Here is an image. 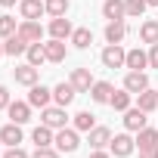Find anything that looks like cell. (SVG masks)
Here are the masks:
<instances>
[{"label": "cell", "mask_w": 158, "mask_h": 158, "mask_svg": "<svg viewBox=\"0 0 158 158\" xmlns=\"http://www.w3.org/2000/svg\"><path fill=\"white\" fill-rule=\"evenodd\" d=\"M87 158H112V155H109V152H106V149H93V152H90V155H87Z\"/></svg>", "instance_id": "74e56055"}, {"label": "cell", "mask_w": 158, "mask_h": 158, "mask_svg": "<svg viewBox=\"0 0 158 158\" xmlns=\"http://www.w3.org/2000/svg\"><path fill=\"white\" fill-rule=\"evenodd\" d=\"M31 139H34V146H37V149H44V146H53L56 133H53V127L40 124V127H34V130H31Z\"/></svg>", "instance_id": "44dd1931"}, {"label": "cell", "mask_w": 158, "mask_h": 158, "mask_svg": "<svg viewBox=\"0 0 158 158\" xmlns=\"http://www.w3.org/2000/svg\"><path fill=\"white\" fill-rule=\"evenodd\" d=\"M16 34H22L28 44H37L40 37H44V28H40V22H34V19H22L19 22V31Z\"/></svg>", "instance_id": "8992f818"}, {"label": "cell", "mask_w": 158, "mask_h": 158, "mask_svg": "<svg viewBox=\"0 0 158 158\" xmlns=\"http://www.w3.org/2000/svg\"><path fill=\"white\" fill-rule=\"evenodd\" d=\"M68 40H71V44H74L77 50H87V47L93 44V34H90V28H74Z\"/></svg>", "instance_id": "83f0119b"}, {"label": "cell", "mask_w": 158, "mask_h": 158, "mask_svg": "<svg viewBox=\"0 0 158 158\" xmlns=\"http://www.w3.org/2000/svg\"><path fill=\"white\" fill-rule=\"evenodd\" d=\"M74 96H77V90L71 87V81H68V84L62 81V84H56V87H53V99H56V106H62V109H65V106H71V102H74Z\"/></svg>", "instance_id": "30bf717a"}, {"label": "cell", "mask_w": 158, "mask_h": 158, "mask_svg": "<svg viewBox=\"0 0 158 158\" xmlns=\"http://www.w3.org/2000/svg\"><path fill=\"white\" fill-rule=\"evenodd\" d=\"M124 34H127L124 19H121V22H109V25H106V40H109V44H121V40H124Z\"/></svg>", "instance_id": "484cf974"}, {"label": "cell", "mask_w": 158, "mask_h": 158, "mask_svg": "<svg viewBox=\"0 0 158 158\" xmlns=\"http://www.w3.org/2000/svg\"><path fill=\"white\" fill-rule=\"evenodd\" d=\"M44 53H47V62H62L65 59V40H56V37H50L47 44H44Z\"/></svg>", "instance_id": "2e32d148"}, {"label": "cell", "mask_w": 158, "mask_h": 158, "mask_svg": "<svg viewBox=\"0 0 158 158\" xmlns=\"http://www.w3.org/2000/svg\"><path fill=\"white\" fill-rule=\"evenodd\" d=\"M19 13H22V19H40L44 13H47V6H44V0H19Z\"/></svg>", "instance_id": "7c38bea8"}, {"label": "cell", "mask_w": 158, "mask_h": 158, "mask_svg": "<svg viewBox=\"0 0 158 158\" xmlns=\"http://www.w3.org/2000/svg\"><path fill=\"white\" fill-rule=\"evenodd\" d=\"M133 149H136V139H133L130 133H115L112 143H109V152H112L115 158H127Z\"/></svg>", "instance_id": "6da1fadb"}, {"label": "cell", "mask_w": 158, "mask_h": 158, "mask_svg": "<svg viewBox=\"0 0 158 158\" xmlns=\"http://www.w3.org/2000/svg\"><path fill=\"white\" fill-rule=\"evenodd\" d=\"M71 22L65 19V16H56V19H50V37H56V40H68L71 37Z\"/></svg>", "instance_id": "9c48e42d"}, {"label": "cell", "mask_w": 158, "mask_h": 158, "mask_svg": "<svg viewBox=\"0 0 158 158\" xmlns=\"http://www.w3.org/2000/svg\"><path fill=\"white\" fill-rule=\"evenodd\" d=\"M6 112H10V118H13L16 124H28V121H31V102H19V99H16V102H10Z\"/></svg>", "instance_id": "e0dca14e"}, {"label": "cell", "mask_w": 158, "mask_h": 158, "mask_svg": "<svg viewBox=\"0 0 158 158\" xmlns=\"http://www.w3.org/2000/svg\"><path fill=\"white\" fill-rule=\"evenodd\" d=\"M56 149L59 152H77V146H81V139H77V130L74 127H62V130H56Z\"/></svg>", "instance_id": "7a4b0ae2"}, {"label": "cell", "mask_w": 158, "mask_h": 158, "mask_svg": "<svg viewBox=\"0 0 158 158\" xmlns=\"http://www.w3.org/2000/svg\"><path fill=\"white\" fill-rule=\"evenodd\" d=\"M136 106H139L143 112H155V109H158V90L146 87L143 93H136Z\"/></svg>", "instance_id": "7402d4cb"}, {"label": "cell", "mask_w": 158, "mask_h": 158, "mask_svg": "<svg viewBox=\"0 0 158 158\" xmlns=\"http://www.w3.org/2000/svg\"><path fill=\"white\" fill-rule=\"evenodd\" d=\"M31 93H28V102H31V109H47L50 106V99H53V90L50 87H44V84H34V87H28Z\"/></svg>", "instance_id": "5b68a950"}, {"label": "cell", "mask_w": 158, "mask_h": 158, "mask_svg": "<svg viewBox=\"0 0 158 158\" xmlns=\"http://www.w3.org/2000/svg\"><path fill=\"white\" fill-rule=\"evenodd\" d=\"M10 102H13V99H10V90L0 87V109H10Z\"/></svg>", "instance_id": "8d00e7d4"}, {"label": "cell", "mask_w": 158, "mask_h": 158, "mask_svg": "<svg viewBox=\"0 0 158 158\" xmlns=\"http://www.w3.org/2000/svg\"><path fill=\"white\" fill-rule=\"evenodd\" d=\"M65 121H68V115H65L62 106H47L44 115H40V124H47V127H53V130H62Z\"/></svg>", "instance_id": "3957f363"}, {"label": "cell", "mask_w": 158, "mask_h": 158, "mask_svg": "<svg viewBox=\"0 0 158 158\" xmlns=\"http://www.w3.org/2000/svg\"><path fill=\"white\" fill-rule=\"evenodd\" d=\"M124 65H127L130 71H143V68L149 65V53H143V50L136 47V50H130V53H127V62H124Z\"/></svg>", "instance_id": "cb8c5ba5"}, {"label": "cell", "mask_w": 158, "mask_h": 158, "mask_svg": "<svg viewBox=\"0 0 158 158\" xmlns=\"http://www.w3.org/2000/svg\"><path fill=\"white\" fill-rule=\"evenodd\" d=\"M149 68H158V44L149 47Z\"/></svg>", "instance_id": "d590c367"}, {"label": "cell", "mask_w": 158, "mask_h": 158, "mask_svg": "<svg viewBox=\"0 0 158 158\" xmlns=\"http://www.w3.org/2000/svg\"><path fill=\"white\" fill-rule=\"evenodd\" d=\"M93 84H96V81H93V74H90L87 68H74V71H71V87H74L77 93H90Z\"/></svg>", "instance_id": "ba28073f"}, {"label": "cell", "mask_w": 158, "mask_h": 158, "mask_svg": "<svg viewBox=\"0 0 158 158\" xmlns=\"http://www.w3.org/2000/svg\"><path fill=\"white\" fill-rule=\"evenodd\" d=\"M93 127H96V115H90V112H77V115H74V130L90 133Z\"/></svg>", "instance_id": "f1b7e54d"}, {"label": "cell", "mask_w": 158, "mask_h": 158, "mask_svg": "<svg viewBox=\"0 0 158 158\" xmlns=\"http://www.w3.org/2000/svg\"><path fill=\"white\" fill-rule=\"evenodd\" d=\"M0 143H3V146H19L22 143V124H16V121L3 124V127H0Z\"/></svg>", "instance_id": "5bb4252c"}, {"label": "cell", "mask_w": 158, "mask_h": 158, "mask_svg": "<svg viewBox=\"0 0 158 158\" xmlns=\"http://www.w3.org/2000/svg\"><path fill=\"white\" fill-rule=\"evenodd\" d=\"M44 6H47V13L56 19V16H65V13H68V0H44Z\"/></svg>", "instance_id": "d6a6232c"}, {"label": "cell", "mask_w": 158, "mask_h": 158, "mask_svg": "<svg viewBox=\"0 0 158 158\" xmlns=\"http://www.w3.org/2000/svg\"><path fill=\"white\" fill-rule=\"evenodd\" d=\"M87 143H90L93 149H106V146L112 143V130H109V127H93V130H90V139H87Z\"/></svg>", "instance_id": "d4e9b609"}, {"label": "cell", "mask_w": 158, "mask_h": 158, "mask_svg": "<svg viewBox=\"0 0 158 158\" xmlns=\"http://www.w3.org/2000/svg\"><path fill=\"white\" fill-rule=\"evenodd\" d=\"M25 56H28V62H31V65H34V68H37V65H44V62H47V53H44V44H40V40H37V44H31V47H28V53H25Z\"/></svg>", "instance_id": "f546056e"}, {"label": "cell", "mask_w": 158, "mask_h": 158, "mask_svg": "<svg viewBox=\"0 0 158 158\" xmlns=\"http://www.w3.org/2000/svg\"><path fill=\"white\" fill-rule=\"evenodd\" d=\"M99 59H102V65H106V68H121V65L127 62V53L121 50V44H109V47L102 50V56H99Z\"/></svg>", "instance_id": "277c9868"}, {"label": "cell", "mask_w": 158, "mask_h": 158, "mask_svg": "<svg viewBox=\"0 0 158 158\" xmlns=\"http://www.w3.org/2000/svg\"><path fill=\"white\" fill-rule=\"evenodd\" d=\"M3 158H31V155H28L22 146H10V149L3 152Z\"/></svg>", "instance_id": "e575fe53"}, {"label": "cell", "mask_w": 158, "mask_h": 158, "mask_svg": "<svg viewBox=\"0 0 158 158\" xmlns=\"http://www.w3.org/2000/svg\"><path fill=\"white\" fill-rule=\"evenodd\" d=\"M146 115H149V112H143L139 106H130V109L124 112V127H127V130H133V133H136V130H143V127H146Z\"/></svg>", "instance_id": "52a82bcc"}, {"label": "cell", "mask_w": 158, "mask_h": 158, "mask_svg": "<svg viewBox=\"0 0 158 158\" xmlns=\"http://www.w3.org/2000/svg\"><path fill=\"white\" fill-rule=\"evenodd\" d=\"M130 102H133V93H130V90H115L109 106H112L115 112H127V109H130Z\"/></svg>", "instance_id": "4316f807"}, {"label": "cell", "mask_w": 158, "mask_h": 158, "mask_svg": "<svg viewBox=\"0 0 158 158\" xmlns=\"http://www.w3.org/2000/svg\"><path fill=\"white\" fill-rule=\"evenodd\" d=\"M112 93H115V87H112L109 81H96V84L90 87V99H93V102H102V106L112 102Z\"/></svg>", "instance_id": "9a60e30c"}, {"label": "cell", "mask_w": 158, "mask_h": 158, "mask_svg": "<svg viewBox=\"0 0 158 158\" xmlns=\"http://www.w3.org/2000/svg\"><path fill=\"white\" fill-rule=\"evenodd\" d=\"M0 6H16V0H0Z\"/></svg>", "instance_id": "ab89813d"}, {"label": "cell", "mask_w": 158, "mask_h": 158, "mask_svg": "<svg viewBox=\"0 0 158 158\" xmlns=\"http://www.w3.org/2000/svg\"><path fill=\"white\" fill-rule=\"evenodd\" d=\"M16 31H19V25H16V19H13V16H0V40L13 37Z\"/></svg>", "instance_id": "4dcf8cb0"}, {"label": "cell", "mask_w": 158, "mask_h": 158, "mask_svg": "<svg viewBox=\"0 0 158 158\" xmlns=\"http://www.w3.org/2000/svg\"><path fill=\"white\" fill-rule=\"evenodd\" d=\"M13 77H16V84H22V87H34L37 84V68L31 62H25V65H19L13 71Z\"/></svg>", "instance_id": "4fadbf2b"}, {"label": "cell", "mask_w": 158, "mask_h": 158, "mask_svg": "<svg viewBox=\"0 0 158 158\" xmlns=\"http://www.w3.org/2000/svg\"><path fill=\"white\" fill-rule=\"evenodd\" d=\"M136 149H139V152H143V149H158V130H155V127L136 130Z\"/></svg>", "instance_id": "ac0fdd59"}, {"label": "cell", "mask_w": 158, "mask_h": 158, "mask_svg": "<svg viewBox=\"0 0 158 158\" xmlns=\"http://www.w3.org/2000/svg\"><path fill=\"white\" fill-rule=\"evenodd\" d=\"M139 40L143 44H158V19H146L143 25H139Z\"/></svg>", "instance_id": "603a6c76"}, {"label": "cell", "mask_w": 158, "mask_h": 158, "mask_svg": "<svg viewBox=\"0 0 158 158\" xmlns=\"http://www.w3.org/2000/svg\"><path fill=\"white\" fill-rule=\"evenodd\" d=\"M3 56H6V50H3V44H0V59H3Z\"/></svg>", "instance_id": "60d3db41"}, {"label": "cell", "mask_w": 158, "mask_h": 158, "mask_svg": "<svg viewBox=\"0 0 158 158\" xmlns=\"http://www.w3.org/2000/svg\"><path fill=\"white\" fill-rule=\"evenodd\" d=\"M146 6H149L146 0H124V13H127L130 19H139V16L146 13Z\"/></svg>", "instance_id": "1f68e13d"}, {"label": "cell", "mask_w": 158, "mask_h": 158, "mask_svg": "<svg viewBox=\"0 0 158 158\" xmlns=\"http://www.w3.org/2000/svg\"><path fill=\"white\" fill-rule=\"evenodd\" d=\"M31 158H59V149L44 146V149H34V155H31Z\"/></svg>", "instance_id": "836d02e7"}, {"label": "cell", "mask_w": 158, "mask_h": 158, "mask_svg": "<svg viewBox=\"0 0 158 158\" xmlns=\"http://www.w3.org/2000/svg\"><path fill=\"white\" fill-rule=\"evenodd\" d=\"M146 3H149V6H158V0H146Z\"/></svg>", "instance_id": "b9f144b4"}, {"label": "cell", "mask_w": 158, "mask_h": 158, "mask_svg": "<svg viewBox=\"0 0 158 158\" xmlns=\"http://www.w3.org/2000/svg\"><path fill=\"white\" fill-rule=\"evenodd\" d=\"M102 16L109 19V22H121L127 13H124V0H106L102 3Z\"/></svg>", "instance_id": "ffe728a7"}, {"label": "cell", "mask_w": 158, "mask_h": 158, "mask_svg": "<svg viewBox=\"0 0 158 158\" xmlns=\"http://www.w3.org/2000/svg\"><path fill=\"white\" fill-rule=\"evenodd\" d=\"M139 158H158V149H143Z\"/></svg>", "instance_id": "f35d334b"}, {"label": "cell", "mask_w": 158, "mask_h": 158, "mask_svg": "<svg viewBox=\"0 0 158 158\" xmlns=\"http://www.w3.org/2000/svg\"><path fill=\"white\" fill-rule=\"evenodd\" d=\"M146 87H149L146 71H127V77H124V90H130V93L136 96V93H143Z\"/></svg>", "instance_id": "8fae6325"}, {"label": "cell", "mask_w": 158, "mask_h": 158, "mask_svg": "<svg viewBox=\"0 0 158 158\" xmlns=\"http://www.w3.org/2000/svg\"><path fill=\"white\" fill-rule=\"evenodd\" d=\"M28 40L22 37V34H13V37H6L3 40V50H6V56H22V53H28Z\"/></svg>", "instance_id": "d6986e66"}]
</instances>
